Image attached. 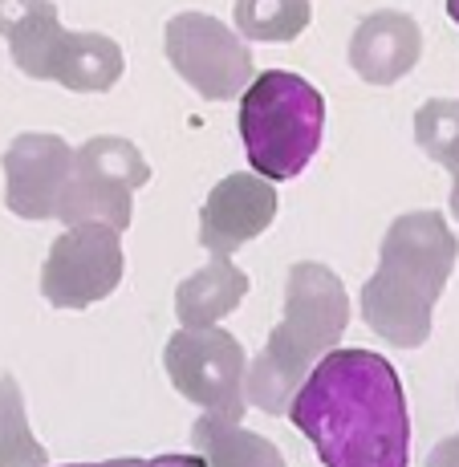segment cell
<instances>
[{
    "mask_svg": "<svg viewBox=\"0 0 459 467\" xmlns=\"http://www.w3.org/2000/svg\"><path fill=\"white\" fill-rule=\"evenodd\" d=\"M167 379L183 394L187 402L203 410V415H224V419H245V370L248 358L232 334L220 326L212 329H179L167 337L163 349Z\"/></svg>",
    "mask_w": 459,
    "mask_h": 467,
    "instance_id": "6",
    "label": "cell"
},
{
    "mask_svg": "<svg viewBox=\"0 0 459 467\" xmlns=\"http://www.w3.org/2000/svg\"><path fill=\"white\" fill-rule=\"evenodd\" d=\"M122 78V49L102 33H61L49 61V82L74 94H102Z\"/></svg>",
    "mask_w": 459,
    "mask_h": 467,
    "instance_id": "14",
    "label": "cell"
},
{
    "mask_svg": "<svg viewBox=\"0 0 459 467\" xmlns=\"http://www.w3.org/2000/svg\"><path fill=\"white\" fill-rule=\"evenodd\" d=\"M147 179L151 167L130 139L98 134L74 150L53 220H61L66 228L69 223H102L110 232H126L134 215V192L147 187Z\"/></svg>",
    "mask_w": 459,
    "mask_h": 467,
    "instance_id": "5",
    "label": "cell"
},
{
    "mask_svg": "<svg viewBox=\"0 0 459 467\" xmlns=\"http://www.w3.org/2000/svg\"><path fill=\"white\" fill-rule=\"evenodd\" d=\"M326 467H407L411 415L394 366L374 349H329L289 402Z\"/></svg>",
    "mask_w": 459,
    "mask_h": 467,
    "instance_id": "1",
    "label": "cell"
},
{
    "mask_svg": "<svg viewBox=\"0 0 459 467\" xmlns=\"http://www.w3.org/2000/svg\"><path fill=\"white\" fill-rule=\"evenodd\" d=\"M69 467H208L200 455H151V460H106V463H69Z\"/></svg>",
    "mask_w": 459,
    "mask_h": 467,
    "instance_id": "19",
    "label": "cell"
},
{
    "mask_svg": "<svg viewBox=\"0 0 459 467\" xmlns=\"http://www.w3.org/2000/svg\"><path fill=\"white\" fill-rule=\"evenodd\" d=\"M326 98L289 69H265L240 94V139L248 163L268 183L297 179L321 147Z\"/></svg>",
    "mask_w": 459,
    "mask_h": 467,
    "instance_id": "4",
    "label": "cell"
},
{
    "mask_svg": "<svg viewBox=\"0 0 459 467\" xmlns=\"http://www.w3.org/2000/svg\"><path fill=\"white\" fill-rule=\"evenodd\" d=\"M313 21L309 0H236V33L240 41L281 45L297 41Z\"/></svg>",
    "mask_w": 459,
    "mask_h": 467,
    "instance_id": "16",
    "label": "cell"
},
{
    "mask_svg": "<svg viewBox=\"0 0 459 467\" xmlns=\"http://www.w3.org/2000/svg\"><path fill=\"white\" fill-rule=\"evenodd\" d=\"M349 326V297L338 273L318 260H301L285 281V313L265 349L245 370V402L265 415H289L293 394L309 370L338 346Z\"/></svg>",
    "mask_w": 459,
    "mask_h": 467,
    "instance_id": "3",
    "label": "cell"
},
{
    "mask_svg": "<svg viewBox=\"0 0 459 467\" xmlns=\"http://www.w3.org/2000/svg\"><path fill=\"white\" fill-rule=\"evenodd\" d=\"M167 61L187 86L208 102H232L248 89L252 53L236 29L208 13H179L163 29Z\"/></svg>",
    "mask_w": 459,
    "mask_h": 467,
    "instance_id": "7",
    "label": "cell"
},
{
    "mask_svg": "<svg viewBox=\"0 0 459 467\" xmlns=\"http://www.w3.org/2000/svg\"><path fill=\"white\" fill-rule=\"evenodd\" d=\"M415 142L459 179V102L431 98L415 110Z\"/></svg>",
    "mask_w": 459,
    "mask_h": 467,
    "instance_id": "18",
    "label": "cell"
},
{
    "mask_svg": "<svg viewBox=\"0 0 459 467\" xmlns=\"http://www.w3.org/2000/svg\"><path fill=\"white\" fill-rule=\"evenodd\" d=\"M122 281L119 232L102 223H69L53 240L41 268V293L57 309H89L110 297Z\"/></svg>",
    "mask_w": 459,
    "mask_h": 467,
    "instance_id": "8",
    "label": "cell"
},
{
    "mask_svg": "<svg viewBox=\"0 0 459 467\" xmlns=\"http://www.w3.org/2000/svg\"><path fill=\"white\" fill-rule=\"evenodd\" d=\"M276 220V187L260 175H228L208 192L200 212V244L212 256H228L268 232Z\"/></svg>",
    "mask_w": 459,
    "mask_h": 467,
    "instance_id": "10",
    "label": "cell"
},
{
    "mask_svg": "<svg viewBox=\"0 0 459 467\" xmlns=\"http://www.w3.org/2000/svg\"><path fill=\"white\" fill-rule=\"evenodd\" d=\"M447 16H452V21L459 25V0H447Z\"/></svg>",
    "mask_w": 459,
    "mask_h": 467,
    "instance_id": "21",
    "label": "cell"
},
{
    "mask_svg": "<svg viewBox=\"0 0 459 467\" xmlns=\"http://www.w3.org/2000/svg\"><path fill=\"white\" fill-rule=\"evenodd\" d=\"M459 244L439 212H407L386 228L374 276L362 285V321L394 349L431 337V313L455 273Z\"/></svg>",
    "mask_w": 459,
    "mask_h": 467,
    "instance_id": "2",
    "label": "cell"
},
{
    "mask_svg": "<svg viewBox=\"0 0 459 467\" xmlns=\"http://www.w3.org/2000/svg\"><path fill=\"white\" fill-rule=\"evenodd\" d=\"M61 21L53 0H0V37L8 41L16 69L49 82V61L61 41Z\"/></svg>",
    "mask_w": 459,
    "mask_h": 467,
    "instance_id": "12",
    "label": "cell"
},
{
    "mask_svg": "<svg viewBox=\"0 0 459 467\" xmlns=\"http://www.w3.org/2000/svg\"><path fill=\"white\" fill-rule=\"evenodd\" d=\"M248 297V273L228 256H212L200 273H192L175 289V317L183 329H212Z\"/></svg>",
    "mask_w": 459,
    "mask_h": 467,
    "instance_id": "13",
    "label": "cell"
},
{
    "mask_svg": "<svg viewBox=\"0 0 459 467\" xmlns=\"http://www.w3.org/2000/svg\"><path fill=\"white\" fill-rule=\"evenodd\" d=\"M192 443L208 467H285V455L265 435L248 431L236 419L200 415L192 423Z\"/></svg>",
    "mask_w": 459,
    "mask_h": 467,
    "instance_id": "15",
    "label": "cell"
},
{
    "mask_svg": "<svg viewBox=\"0 0 459 467\" xmlns=\"http://www.w3.org/2000/svg\"><path fill=\"white\" fill-rule=\"evenodd\" d=\"M452 212H455V220H459V179H455V187H452Z\"/></svg>",
    "mask_w": 459,
    "mask_h": 467,
    "instance_id": "22",
    "label": "cell"
},
{
    "mask_svg": "<svg viewBox=\"0 0 459 467\" xmlns=\"http://www.w3.org/2000/svg\"><path fill=\"white\" fill-rule=\"evenodd\" d=\"M0 467H49V451L33 435L13 374H0Z\"/></svg>",
    "mask_w": 459,
    "mask_h": 467,
    "instance_id": "17",
    "label": "cell"
},
{
    "mask_svg": "<svg viewBox=\"0 0 459 467\" xmlns=\"http://www.w3.org/2000/svg\"><path fill=\"white\" fill-rule=\"evenodd\" d=\"M5 203L21 220H53L74 150L57 134H16L5 150Z\"/></svg>",
    "mask_w": 459,
    "mask_h": 467,
    "instance_id": "9",
    "label": "cell"
},
{
    "mask_svg": "<svg viewBox=\"0 0 459 467\" xmlns=\"http://www.w3.org/2000/svg\"><path fill=\"white\" fill-rule=\"evenodd\" d=\"M422 57V33L407 13L394 8H378V13L362 16L349 37V66L362 82L370 86H394L407 78Z\"/></svg>",
    "mask_w": 459,
    "mask_h": 467,
    "instance_id": "11",
    "label": "cell"
},
{
    "mask_svg": "<svg viewBox=\"0 0 459 467\" xmlns=\"http://www.w3.org/2000/svg\"><path fill=\"white\" fill-rule=\"evenodd\" d=\"M427 467H459V435H447L443 443L431 447Z\"/></svg>",
    "mask_w": 459,
    "mask_h": 467,
    "instance_id": "20",
    "label": "cell"
}]
</instances>
